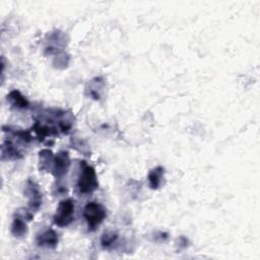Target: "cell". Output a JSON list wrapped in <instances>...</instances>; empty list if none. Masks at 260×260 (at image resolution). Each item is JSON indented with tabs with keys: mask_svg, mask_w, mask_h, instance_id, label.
Returning a JSON list of instances; mask_svg holds the SVG:
<instances>
[{
	"mask_svg": "<svg viewBox=\"0 0 260 260\" xmlns=\"http://www.w3.org/2000/svg\"><path fill=\"white\" fill-rule=\"evenodd\" d=\"M77 187L78 191L82 194L91 193L99 187L96 174L91 166L83 164L77 181Z\"/></svg>",
	"mask_w": 260,
	"mask_h": 260,
	"instance_id": "cell-1",
	"label": "cell"
},
{
	"mask_svg": "<svg viewBox=\"0 0 260 260\" xmlns=\"http://www.w3.org/2000/svg\"><path fill=\"white\" fill-rule=\"evenodd\" d=\"M83 216L87 222L88 229L92 231L103 222V220L107 216V212L102 204L92 201L88 202L84 206Z\"/></svg>",
	"mask_w": 260,
	"mask_h": 260,
	"instance_id": "cell-2",
	"label": "cell"
},
{
	"mask_svg": "<svg viewBox=\"0 0 260 260\" xmlns=\"http://www.w3.org/2000/svg\"><path fill=\"white\" fill-rule=\"evenodd\" d=\"M74 202L71 199L62 200L53 217L54 223L58 226H67L74 219Z\"/></svg>",
	"mask_w": 260,
	"mask_h": 260,
	"instance_id": "cell-3",
	"label": "cell"
},
{
	"mask_svg": "<svg viewBox=\"0 0 260 260\" xmlns=\"http://www.w3.org/2000/svg\"><path fill=\"white\" fill-rule=\"evenodd\" d=\"M25 193L28 197V205L31 210H38L42 204V193L39 186L31 180L27 181Z\"/></svg>",
	"mask_w": 260,
	"mask_h": 260,
	"instance_id": "cell-4",
	"label": "cell"
},
{
	"mask_svg": "<svg viewBox=\"0 0 260 260\" xmlns=\"http://www.w3.org/2000/svg\"><path fill=\"white\" fill-rule=\"evenodd\" d=\"M70 166V158L67 151L59 152L53 159V173L56 177L64 176Z\"/></svg>",
	"mask_w": 260,
	"mask_h": 260,
	"instance_id": "cell-5",
	"label": "cell"
},
{
	"mask_svg": "<svg viewBox=\"0 0 260 260\" xmlns=\"http://www.w3.org/2000/svg\"><path fill=\"white\" fill-rule=\"evenodd\" d=\"M37 244L40 247L55 248L58 244V235L54 230L48 229L37 237Z\"/></svg>",
	"mask_w": 260,
	"mask_h": 260,
	"instance_id": "cell-6",
	"label": "cell"
},
{
	"mask_svg": "<svg viewBox=\"0 0 260 260\" xmlns=\"http://www.w3.org/2000/svg\"><path fill=\"white\" fill-rule=\"evenodd\" d=\"M162 175H164V168H161V167H157L149 172L148 181H149V185L152 189H156L159 187V185L161 183Z\"/></svg>",
	"mask_w": 260,
	"mask_h": 260,
	"instance_id": "cell-7",
	"label": "cell"
},
{
	"mask_svg": "<svg viewBox=\"0 0 260 260\" xmlns=\"http://www.w3.org/2000/svg\"><path fill=\"white\" fill-rule=\"evenodd\" d=\"M26 231H27V228H26L25 222L20 217H15L13 219L12 226H11L12 235L14 237L20 238V237H23L26 234Z\"/></svg>",
	"mask_w": 260,
	"mask_h": 260,
	"instance_id": "cell-8",
	"label": "cell"
},
{
	"mask_svg": "<svg viewBox=\"0 0 260 260\" xmlns=\"http://www.w3.org/2000/svg\"><path fill=\"white\" fill-rule=\"evenodd\" d=\"M9 101L11 102V104L15 107L18 108H26L28 106V102L27 100L18 91V90H12L10 91L9 95H8Z\"/></svg>",
	"mask_w": 260,
	"mask_h": 260,
	"instance_id": "cell-9",
	"label": "cell"
},
{
	"mask_svg": "<svg viewBox=\"0 0 260 260\" xmlns=\"http://www.w3.org/2000/svg\"><path fill=\"white\" fill-rule=\"evenodd\" d=\"M117 238H118V236L114 233H105L102 237V240H101L102 246L104 248H109L111 245H113L115 243Z\"/></svg>",
	"mask_w": 260,
	"mask_h": 260,
	"instance_id": "cell-10",
	"label": "cell"
}]
</instances>
